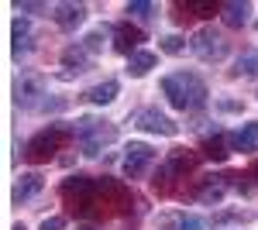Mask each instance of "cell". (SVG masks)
I'll list each match as a JSON object with an SVG mask.
<instances>
[{
    "mask_svg": "<svg viewBox=\"0 0 258 230\" xmlns=\"http://www.w3.org/2000/svg\"><path fill=\"white\" fill-rule=\"evenodd\" d=\"M162 93L169 100V107L176 110H197L207 103V83L197 76V72H169L162 79Z\"/></svg>",
    "mask_w": 258,
    "mask_h": 230,
    "instance_id": "obj_1",
    "label": "cell"
},
{
    "mask_svg": "<svg viewBox=\"0 0 258 230\" xmlns=\"http://www.w3.org/2000/svg\"><path fill=\"white\" fill-rule=\"evenodd\" d=\"M69 137H76L73 127H66V124H48L45 131H38V134L24 144V158H31V162H48V158H55V151H59Z\"/></svg>",
    "mask_w": 258,
    "mask_h": 230,
    "instance_id": "obj_2",
    "label": "cell"
},
{
    "mask_svg": "<svg viewBox=\"0 0 258 230\" xmlns=\"http://www.w3.org/2000/svg\"><path fill=\"white\" fill-rule=\"evenodd\" d=\"M73 131H76V141H80L83 155H100L103 144H110L117 137V131L107 120H97V117H80Z\"/></svg>",
    "mask_w": 258,
    "mask_h": 230,
    "instance_id": "obj_3",
    "label": "cell"
},
{
    "mask_svg": "<svg viewBox=\"0 0 258 230\" xmlns=\"http://www.w3.org/2000/svg\"><path fill=\"white\" fill-rule=\"evenodd\" d=\"M189 48H193V55L203 58V62H220V58H227V38L214 31V28H200L193 41H189Z\"/></svg>",
    "mask_w": 258,
    "mask_h": 230,
    "instance_id": "obj_4",
    "label": "cell"
},
{
    "mask_svg": "<svg viewBox=\"0 0 258 230\" xmlns=\"http://www.w3.org/2000/svg\"><path fill=\"white\" fill-rule=\"evenodd\" d=\"M152 165H155V148H152V144L131 141V144L124 148V175H127V179H141Z\"/></svg>",
    "mask_w": 258,
    "mask_h": 230,
    "instance_id": "obj_5",
    "label": "cell"
},
{
    "mask_svg": "<svg viewBox=\"0 0 258 230\" xmlns=\"http://www.w3.org/2000/svg\"><path fill=\"white\" fill-rule=\"evenodd\" d=\"M135 127L138 131H148V134H162V137H172L179 131V124L169 114H162L159 107H145L135 114Z\"/></svg>",
    "mask_w": 258,
    "mask_h": 230,
    "instance_id": "obj_6",
    "label": "cell"
},
{
    "mask_svg": "<svg viewBox=\"0 0 258 230\" xmlns=\"http://www.w3.org/2000/svg\"><path fill=\"white\" fill-rule=\"evenodd\" d=\"M41 96H45V79L35 76V72H21L18 83H14V100H18L21 110H35ZM41 103H45V100H41Z\"/></svg>",
    "mask_w": 258,
    "mask_h": 230,
    "instance_id": "obj_7",
    "label": "cell"
},
{
    "mask_svg": "<svg viewBox=\"0 0 258 230\" xmlns=\"http://www.w3.org/2000/svg\"><path fill=\"white\" fill-rule=\"evenodd\" d=\"M114 52L117 55H135V52H141V41H145V31L141 28H131V24H117L114 31Z\"/></svg>",
    "mask_w": 258,
    "mask_h": 230,
    "instance_id": "obj_8",
    "label": "cell"
},
{
    "mask_svg": "<svg viewBox=\"0 0 258 230\" xmlns=\"http://www.w3.org/2000/svg\"><path fill=\"white\" fill-rule=\"evenodd\" d=\"M45 189V179H41L38 172H21V179L14 182V203H31L38 192Z\"/></svg>",
    "mask_w": 258,
    "mask_h": 230,
    "instance_id": "obj_9",
    "label": "cell"
},
{
    "mask_svg": "<svg viewBox=\"0 0 258 230\" xmlns=\"http://www.w3.org/2000/svg\"><path fill=\"white\" fill-rule=\"evenodd\" d=\"M227 179H231V175H207V179H200L197 199L200 203H220L224 192H227Z\"/></svg>",
    "mask_w": 258,
    "mask_h": 230,
    "instance_id": "obj_10",
    "label": "cell"
},
{
    "mask_svg": "<svg viewBox=\"0 0 258 230\" xmlns=\"http://www.w3.org/2000/svg\"><path fill=\"white\" fill-rule=\"evenodd\" d=\"M52 21L59 24L62 31H76L83 21H86V7H83V4H59L55 14H52Z\"/></svg>",
    "mask_w": 258,
    "mask_h": 230,
    "instance_id": "obj_11",
    "label": "cell"
},
{
    "mask_svg": "<svg viewBox=\"0 0 258 230\" xmlns=\"http://www.w3.org/2000/svg\"><path fill=\"white\" fill-rule=\"evenodd\" d=\"M62 65L69 69V72H62V79L80 76V72H86V65H90V52H86L83 45H69V48L62 52Z\"/></svg>",
    "mask_w": 258,
    "mask_h": 230,
    "instance_id": "obj_12",
    "label": "cell"
},
{
    "mask_svg": "<svg viewBox=\"0 0 258 230\" xmlns=\"http://www.w3.org/2000/svg\"><path fill=\"white\" fill-rule=\"evenodd\" d=\"M117 93H120V83H117V79H103V83H97V86H90L83 96H86L90 103H97V107H107V103H114V100H117Z\"/></svg>",
    "mask_w": 258,
    "mask_h": 230,
    "instance_id": "obj_13",
    "label": "cell"
},
{
    "mask_svg": "<svg viewBox=\"0 0 258 230\" xmlns=\"http://www.w3.org/2000/svg\"><path fill=\"white\" fill-rule=\"evenodd\" d=\"M231 151H234V141H231V134H224V131H217L214 137H207V144H203V155H207L210 162H227Z\"/></svg>",
    "mask_w": 258,
    "mask_h": 230,
    "instance_id": "obj_14",
    "label": "cell"
},
{
    "mask_svg": "<svg viewBox=\"0 0 258 230\" xmlns=\"http://www.w3.org/2000/svg\"><path fill=\"white\" fill-rule=\"evenodd\" d=\"M248 14H251V7L244 4V0H227V4H220V18L224 24H231V28H244L248 24Z\"/></svg>",
    "mask_w": 258,
    "mask_h": 230,
    "instance_id": "obj_15",
    "label": "cell"
},
{
    "mask_svg": "<svg viewBox=\"0 0 258 230\" xmlns=\"http://www.w3.org/2000/svg\"><path fill=\"white\" fill-rule=\"evenodd\" d=\"M231 141H234V151H244V155L258 151V124H255V120H251V124H244L241 131L231 134Z\"/></svg>",
    "mask_w": 258,
    "mask_h": 230,
    "instance_id": "obj_16",
    "label": "cell"
},
{
    "mask_svg": "<svg viewBox=\"0 0 258 230\" xmlns=\"http://www.w3.org/2000/svg\"><path fill=\"white\" fill-rule=\"evenodd\" d=\"M155 65H159V55L155 52H135V55L127 58V76L141 79V76H148Z\"/></svg>",
    "mask_w": 258,
    "mask_h": 230,
    "instance_id": "obj_17",
    "label": "cell"
},
{
    "mask_svg": "<svg viewBox=\"0 0 258 230\" xmlns=\"http://www.w3.org/2000/svg\"><path fill=\"white\" fill-rule=\"evenodd\" d=\"M31 52V45H28V21L24 18H18L14 21V55H28Z\"/></svg>",
    "mask_w": 258,
    "mask_h": 230,
    "instance_id": "obj_18",
    "label": "cell"
},
{
    "mask_svg": "<svg viewBox=\"0 0 258 230\" xmlns=\"http://www.w3.org/2000/svg\"><path fill=\"white\" fill-rule=\"evenodd\" d=\"M234 76H258V52H244L234 62Z\"/></svg>",
    "mask_w": 258,
    "mask_h": 230,
    "instance_id": "obj_19",
    "label": "cell"
},
{
    "mask_svg": "<svg viewBox=\"0 0 258 230\" xmlns=\"http://www.w3.org/2000/svg\"><path fill=\"white\" fill-rule=\"evenodd\" d=\"M159 48L165 52V55H182V52H186V38H179V35H165V38H159Z\"/></svg>",
    "mask_w": 258,
    "mask_h": 230,
    "instance_id": "obj_20",
    "label": "cell"
},
{
    "mask_svg": "<svg viewBox=\"0 0 258 230\" xmlns=\"http://www.w3.org/2000/svg\"><path fill=\"white\" fill-rule=\"evenodd\" d=\"M103 38H107V31H103V28H93V31L83 38V48H86L90 55H97L100 48H103Z\"/></svg>",
    "mask_w": 258,
    "mask_h": 230,
    "instance_id": "obj_21",
    "label": "cell"
},
{
    "mask_svg": "<svg viewBox=\"0 0 258 230\" xmlns=\"http://www.w3.org/2000/svg\"><path fill=\"white\" fill-rule=\"evenodd\" d=\"M127 14L138 21H148L155 14V4H148V0H135V4H127Z\"/></svg>",
    "mask_w": 258,
    "mask_h": 230,
    "instance_id": "obj_22",
    "label": "cell"
},
{
    "mask_svg": "<svg viewBox=\"0 0 258 230\" xmlns=\"http://www.w3.org/2000/svg\"><path fill=\"white\" fill-rule=\"evenodd\" d=\"M186 11H197L200 18H210L214 14V4H200V0H189V4H182Z\"/></svg>",
    "mask_w": 258,
    "mask_h": 230,
    "instance_id": "obj_23",
    "label": "cell"
},
{
    "mask_svg": "<svg viewBox=\"0 0 258 230\" xmlns=\"http://www.w3.org/2000/svg\"><path fill=\"white\" fill-rule=\"evenodd\" d=\"M176 230H203V220H197V216H179Z\"/></svg>",
    "mask_w": 258,
    "mask_h": 230,
    "instance_id": "obj_24",
    "label": "cell"
},
{
    "mask_svg": "<svg viewBox=\"0 0 258 230\" xmlns=\"http://www.w3.org/2000/svg\"><path fill=\"white\" fill-rule=\"evenodd\" d=\"M38 230H66V216H45Z\"/></svg>",
    "mask_w": 258,
    "mask_h": 230,
    "instance_id": "obj_25",
    "label": "cell"
},
{
    "mask_svg": "<svg viewBox=\"0 0 258 230\" xmlns=\"http://www.w3.org/2000/svg\"><path fill=\"white\" fill-rule=\"evenodd\" d=\"M217 110H224V114H241V103L238 100H217Z\"/></svg>",
    "mask_w": 258,
    "mask_h": 230,
    "instance_id": "obj_26",
    "label": "cell"
},
{
    "mask_svg": "<svg viewBox=\"0 0 258 230\" xmlns=\"http://www.w3.org/2000/svg\"><path fill=\"white\" fill-rule=\"evenodd\" d=\"M248 175H255V179H258V162H251V172H248Z\"/></svg>",
    "mask_w": 258,
    "mask_h": 230,
    "instance_id": "obj_27",
    "label": "cell"
},
{
    "mask_svg": "<svg viewBox=\"0 0 258 230\" xmlns=\"http://www.w3.org/2000/svg\"><path fill=\"white\" fill-rule=\"evenodd\" d=\"M14 230H24V227H14Z\"/></svg>",
    "mask_w": 258,
    "mask_h": 230,
    "instance_id": "obj_28",
    "label": "cell"
}]
</instances>
